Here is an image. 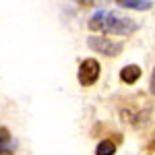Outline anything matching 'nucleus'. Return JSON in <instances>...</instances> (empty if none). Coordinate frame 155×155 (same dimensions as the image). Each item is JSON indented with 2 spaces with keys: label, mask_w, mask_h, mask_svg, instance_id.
<instances>
[{
  "label": "nucleus",
  "mask_w": 155,
  "mask_h": 155,
  "mask_svg": "<svg viewBox=\"0 0 155 155\" xmlns=\"http://www.w3.org/2000/svg\"><path fill=\"white\" fill-rule=\"evenodd\" d=\"M116 2L124 8H134V11H149L153 6L151 0H116Z\"/></svg>",
  "instance_id": "nucleus-7"
},
{
  "label": "nucleus",
  "mask_w": 155,
  "mask_h": 155,
  "mask_svg": "<svg viewBox=\"0 0 155 155\" xmlns=\"http://www.w3.org/2000/svg\"><path fill=\"white\" fill-rule=\"evenodd\" d=\"M116 153V143L110 141V139H104L99 141L95 147V155H114Z\"/></svg>",
  "instance_id": "nucleus-8"
},
{
  "label": "nucleus",
  "mask_w": 155,
  "mask_h": 155,
  "mask_svg": "<svg viewBox=\"0 0 155 155\" xmlns=\"http://www.w3.org/2000/svg\"><path fill=\"white\" fill-rule=\"evenodd\" d=\"M8 141H11V132L6 128H0V147H4Z\"/></svg>",
  "instance_id": "nucleus-9"
},
{
  "label": "nucleus",
  "mask_w": 155,
  "mask_h": 155,
  "mask_svg": "<svg viewBox=\"0 0 155 155\" xmlns=\"http://www.w3.org/2000/svg\"><path fill=\"white\" fill-rule=\"evenodd\" d=\"M141 74H143L141 66H137V64H128V66H124V68L120 71V81L126 83V85H134L139 79H141Z\"/></svg>",
  "instance_id": "nucleus-5"
},
{
  "label": "nucleus",
  "mask_w": 155,
  "mask_h": 155,
  "mask_svg": "<svg viewBox=\"0 0 155 155\" xmlns=\"http://www.w3.org/2000/svg\"><path fill=\"white\" fill-rule=\"evenodd\" d=\"M0 155H12L8 149H4V147H0Z\"/></svg>",
  "instance_id": "nucleus-10"
},
{
  "label": "nucleus",
  "mask_w": 155,
  "mask_h": 155,
  "mask_svg": "<svg viewBox=\"0 0 155 155\" xmlns=\"http://www.w3.org/2000/svg\"><path fill=\"white\" fill-rule=\"evenodd\" d=\"M99 72H101V66H99V62H97L95 58L83 60L81 66H79V72H77L79 83L83 85V87H91V85H95V81L99 79Z\"/></svg>",
  "instance_id": "nucleus-4"
},
{
  "label": "nucleus",
  "mask_w": 155,
  "mask_h": 155,
  "mask_svg": "<svg viewBox=\"0 0 155 155\" xmlns=\"http://www.w3.org/2000/svg\"><path fill=\"white\" fill-rule=\"evenodd\" d=\"M107 15H110V12L97 11L95 15L89 19V29H91V31H104V29H106V23H107Z\"/></svg>",
  "instance_id": "nucleus-6"
},
{
  "label": "nucleus",
  "mask_w": 155,
  "mask_h": 155,
  "mask_svg": "<svg viewBox=\"0 0 155 155\" xmlns=\"http://www.w3.org/2000/svg\"><path fill=\"white\" fill-rule=\"evenodd\" d=\"M149 110H151L149 99L139 95V97H132L128 101H124L120 106V116L128 124H141V122H145L149 118Z\"/></svg>",
  "instance_id": "nucleus-1"
},
{
  "label": "nucleus",
  "mask_w": 155,
  "mask_h": 155,
  "mask_svg": "<svg viewBox=\"0 0 155 155\" xmlns=\"http://www.w3.org/2000/svg\"><path fill=\"white\" fill-rule=\"evenodd\" d=\"M104 31L112 33V35H132V33L137 31V23H134L132 19H126V17H120V15L110 12Z\"/></svg>",
  "instance_id": "nucleus-3"
},
{
  "label": "nucleus",
  "mask_w": 155,
  "mask_h": 155,
  "mask_svg": "<svg viewBox=\"0 0 155 155\" xmlns=\"http://www.w3.org/2000/svg\"><path fill=\"white\" fill-rule=\"evenodd\" d=\"M147 149L149 151H155V141H151V145H147Z\"/></svg>",
  "instance_id": "nucleus-11"
},
{
  "label": "nucleus",
  "mask_w": 155,
  "mask_h": 155,
  "mask_svg": "<svg viewBox=\"0 0 155 155\" xmlns=\"http://www.w3.org/2000/svg\"><path fill=\"white\" fill-rule=\"evenodd\" d=\"M87 46L93 50V52L104 54V56H107V58H116V56L122 54V44L114 41V39H107V37H104V35L87 37Z\"/></svg>",
  "instance_id": "nucleus-2"
}]
</instances>
